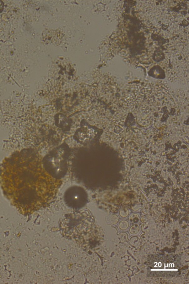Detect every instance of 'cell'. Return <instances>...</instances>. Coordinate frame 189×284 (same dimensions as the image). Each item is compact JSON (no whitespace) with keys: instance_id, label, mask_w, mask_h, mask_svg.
Masks as SVG:
<instances>
[{"instance_id":"6da1fadb","label":"cell","mask_w":189,"mask_h":284,"mask_svg":"<svg viewBox=\"0 0 189 284\" xmlns=\"http://www.w3.org/2000/svg\"><path fill=\"white\" fill-rule=\"evenodd\" d=\"M148 274L152 277H174L179 274L181 267L179 255L154 254L149 256Z\"/></svg>"}]
</instances>
